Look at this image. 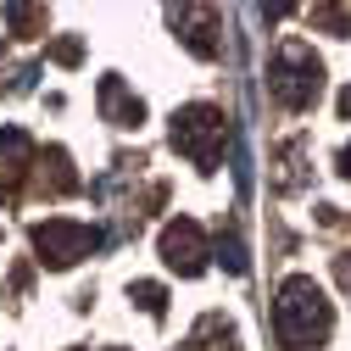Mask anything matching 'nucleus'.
I'll return each instance as SVG.
<instances>
[{
	"label": "nucleus",
	"instance_id": "8",
	"mask_svg": "<svg viewBox=\"0 0 351 351\" xmlns=\"http://www.w3.org/2000/svg\"><path fill=\"white\" fill-rule=\"evenodd\" d=\"M28 167H34V140L23 128H0V179L17 184V179H28Z\"/></svg>",
	"mask_w": 351,
	"mask_h": 351
},
{
	"label": "nucleus",
	"instance_id": "17",
	"mask_svg": "<svg viewBox=\"0 0 351 351\" xmlns=\"http://www.w3.org/2000/svg\"><path fill=\"white\" fill-rule=\"evenodd\" d=\"M340 117H351V90H340Z\"/></svg>",
	"mask_w": 351,
	"mask_h": 351
},
{
	"label": "nucleus",
	"instance_id": "11",
	"mask_svg": "<svg viewBox=\"0 0 351 351\" xmlns=\"http://www.w3.org/2000/svg\"><path fill=\"white\" fill-rule=\"evenodd\" d=\"M128 301H134L140 313L162 318V306H167V290H162V285H151V279H140V285H128Z\"/></svg>",
	"mask_w": 351,
	"mask_h": 351
},
{
	"label": "nucleus",
	"instance_id": "12",
	"mask_svg": "<svg viewBox=\"0 0 351 351\" xmlns=\"http://www.w3.org/2000/svg\"><path fill=\"white\" fill-rule=\"evenodd\" d=\"M6 23H12V34L34 39L39 28H45V12H39V6H6Z\"/></svg>",
	"mask_w": 351,
	"mask_h": 351
},
{
	"label": "nucleus",
	"instance_id": "9",
	"mask_svg": "<svg viewBox=\"0 0 351 351\" xmlns=\"http://www.w3.org/2000/svg\"><path fill=\"white\" fill-rule=\"evenodd\" d=\"M39 190H45V195H73V190H78L73 156H67L62 145H51V151H45V162H39Z\"/></svg>",
	"mask_w": 351,
	"mask_h": 351
},
{
	"label": "nucleus",
	"instance_id": "19",
	"mask_svg": "<svg viewBox=\"0 0 351 351\" xmlns=\"http://www.w3.org/2000/svg\"><path fill=\"white\" fill-rule=\"evenodd\" d=\"M117 351H123V346H117Z\"/></svg>",
	"mask_w": 351,
	"mask_h": 351
},
{
	"label": "nucleus",
	"instance_id": "2",
	"mask_svg": "<svg viewBox=\"0 0 351 351\" xmlns=\"http://www.w3.org/2000/svg\"><path fill=\"white\" fill-rule=\"evenodd\" d=\"M268 90L285 112H306L318 95H324V62L313 56V45L301 39H285L279 56L268 62Z\"/></svg>",
	"mask_w": 351,
	"mask_h": 351
},
{
	"label": "nucleus",
	"instance_id": "6",
	"mask_svg": "<svg viewBox=\"0 0 351 351\" xmlns=\"http://www.w3.org/2000/svg\"><path fill=\"white\" fill-rule=\"evenodd\" d=\"M95 101H101V117H106V123H117V128H140V123H145V101L128 90L117 73H106V78H101Z\"/></svg>",
	"mask_w": 351,
	"mask_h": 351
},
{
	"label": "nucleus",
	"instance_id": "3",
	"mask_svg": "<svg viewBox=\"0 0 351 351\" xmlns=\"http://www.w3.org/2000/svg\"><path fill=\"white\" fill-rule=\"evenodd\" d=\"M223 140H229V117L217 106H184L173 112V151L184 162H195L201 173H212L223 162Z\"/></svg>",
	"mask_w": 351,
	"mask_h": 351
},
{
	"label": "nucleus",
	"instance_id": "10",
	"mask_svg": "<svg viewBox=\"0 0 351 351\" xmlns=\"http://www.w3.org/2000/svg\"><path fill=\"white\" fill-rule=\"evenodd\" d=\"M190 346H195V351H240V329H234L223 313H206V318L195 324Z\"/></svg>",
	"mask_w": 351,
	"mask_h": 351
},
{
	"label": "nucleus",
	"instance_id": "18",
	"mask_svg": "<svg viewBox=\"0 0 351 351\" xmlns=\"http://www.w3.org/2000/svg\"><path fill=\"white\" fill-rule=\"evenodd\" d=\"M340 173H346V179H351V145H346V156H340Z\"/></svg>",
	"mask_w": 351,
	"mask_h": 351
},
{
	"label": "nucleus",
	"instance_id": "5",
	"mask_svg": "<svg viewBox=\"0 0 351 351\" xmlns=\"http://www.w3.org/2000/svg\"><path fill=\"white\" fill-rule=\"evenodd\" d=\"M206 234H201V223H190V217H173V223L162 229V262L179 279H195V274H206Z\"/></svg>",
	"mask_w": 351,
	"mask_h": 351
},
{
	"label": "nucleus",
	"instance_id": "15",
	"mask_svg": "<svg viewBox=\"0 0 351 351\" xmlns=\"http://www.w3.org/2000/svg\"><path fill=\"white\" fill-rule=\"evenodd\" d=\"M217 251H223V262H229V274H245V245H240L234 234H223V240H217Z\"/></svg>",
	"mask_w": 351,
	"mask_h": 351
},
{
	"label": "nucleus",
	"instance_id": "14",
	"mask_svg": "<svg viewBox=\"0 0 351 351\" xmlns=\"http://www.w3.org/2000/svg\"><path fill=\"white\" fill-rule=\"evenodd\" d=\"M313 23L318 28H335V34H351V12H340V6H318Z\"/></svg>",
	"mask_w": 351,
	"mask_h": 351
},
{
	"label": "nucleus",
	"instance_id": "7",
	"mask_svg": "<svg viewBox=\"0 0 351 351\" xmlns=\"http://www.w3.org/2000/svg\"><path fill=\"white\" fill-rule=\"evenodd\" d=\"M173 17V28H179V39L195 51V56H217L223 45H217V12H206V6H179V12H167Z\"/></svg>",
	"mask_w": 351,
	"mask_h": 351
},
{
	"label": "nucleus",
	"instance_id": "16",
	"mask_svg": "<svg viewBox=\"0 0 351 351\" xmlns=\"http://www.w3.org/2000/svg\"><path fill=\"white\" fill-rule=\"evenodd\" d=\"M335 274H340V285L351 290V256H340V262H335Z\"/></svg>",
	"mask_w": 351,
	"mask_h": 351
},
{
	"label": "nucleus",
	"instance_id": "13",
	"mask_svg": "<svg viewBox=\"0 0 351 351\" xmlns=\"http://www.w3.org/2000/svg\"><path fill=\"white\" fill-rule=\"evenodd\" d=\"M51 62H62V67H78V62H84V39H78V34L56 39V45H51Z\"/></svg>",
	"mask_w": 351,
	"mask_h": 351
},
{
	"label": "nucleus",
	"instance_id": "4",
	"mask_svg": "<svg viewBox=\"0 0 351 351\" xmlns=\"http://www.w3.org/2000/svg\"><path fill=\"white\" fill-rule=\"evenodd\" d=\"M28 240H34V251H39L45 268H73L78 256H90L101 245V234L90 223H73V217H45V223H34Z\"/></svg>",
	"mask_w": 351,
	"mask_h": 351
},
{
	"label": "nucleus",
	"instance_id": "1",
	"mask_svg": "<svg viewBox=\"0 0 351 351\" xmlns=\"http://www.w3.org/2000/svg\"><path fill=\"white\" fill-rule=\"evenodd\" d=\"M274 329H279V346L285 351H318L329 335H335V306L324 301V290L295 274L279 285V301H274Z\"/></svg>",
	"mask_w": 351,
	"mask_h": 351
}]
</instances>
